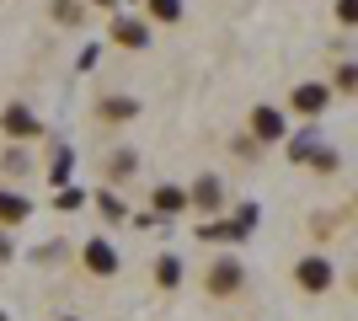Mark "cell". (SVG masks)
Masks as SVG:
<instances>
[{
  "mask_svg": "<svg viewBox=\"0 0 358 321\" xmlns=\"http://www.w3.org/2000/svg\"><path fill=\"white\" fill-rule=\"evenodd\" d=\"M38 129H43V123L32 118L27 107H6V134H16V139H32Z\"/></svg>",
  "mask_w": 358,
  "mask_h": 321,
  "instance_id": "6da1fadb",
  "label": "cell"
},
{
  "mask_svg": "<svg viewBox=\"0 0 358 321\" xmlns=\"http://www.w3.org/2000/svg\"><path fill=\"white\" fill-rule=\"evenodd\" d=\"M86 268L91 273H113V268H118V252H113L107 241H91L86 246Z\"/></svg>",
  "mask_w": 358,
  "mask_h": 321,
  "instance_id": "7a4b0ae2",
  "label": "cell"
},
{
  "mask_svg": "<svg viewBox=\"0 0 358 321\" xmlns=\"http://www.w3.org/2000/svg\"><path fill=\"white\" fill-rule=\"evenodd\" d=\"M299 284H310V290H327V284H331V268H327L321 257L299 262Z\"/></svg>",
  "mask_w": 358,
  "mask_h": 321,
  "instance_id": "3957f363",
  "label": "cell"
},
{
  "mask_svg": "<svg viewBox=\"0 0 358 321\" xmlns=\"http://www.w3.org/2000/svg\"><path fill=\"white\" fill-rule=\"evenodd\" d=\"M252 129H257L262 139H278V134H284V118H278L273 107H257V113H252Z\"/></svg>",
  "mask_w": 358,
  "mask_h": 321,
  "instance_id": "277c9868",
  "label": "cell"
},
{
  "mask_svg": "<svg viewBox=\"0 0 358 321\" xmlns=\"http://www.w3.org/2000/svg\"><path fill=\"white\" fill-rule=\"evenodd\" d=\"M294 107H299V113H321V107H327V86H299Z\"/></svg>",
  "mask_w": 358,
  "mask_h": 321,
  "instance_id": "5b68a950",
  "label": "cell"
},
{
  "mask_svg": "<svg viewBox=\"0 0 358 321\" xmlns=\"http://www.w3.org/2000/svg\"><path fill=\"white\" fill-rule=\"evenodd\" d=\"M113 38H118V43H129V48H145V43H150L145 22H118V27H113Z\"/></svg>",
  "mask_w": 358,
  "mask_h": 321,
  "instance_id": "8992f818",
  "label": "cell"
},
{
  "mask_svg": "<svg viewBox=\"0 0 358 321\" xmlns=\"http://www.w3.org/2000/svg\"><path fill=\"white\" fill-rule=\"evenodd\" d=\"M209 284H214V290H220V294H230V290H236V284H241V268H236V262H220V268H214V273H209Z\"/></svg>",
  "mask_w": 358,
  "mask_h": 321,
  "instance_id": "52a82bcc",
  "label": "cell"
},
{
  "mask_svg": "<svg viewBox=\"0 0 358 321\" xmlns=\"http://www.w3.org/2000/svg\"><path fill=\"white\" fill-rule=\"evenodd\" d=\"M155 209H166V214L187 209V193H182V187H155Z\"/></svg>",
  "mask_w": 358,
  "mask_h": 321,
  "instance_id": "ba28073f",
  "label": "cell"
},
{
  "mask_svg": "<svg viewBox=\"0 0 358 321\" xmlns=\"http://www.w3.org/2000/svg\"><path fill=\"white\" fill-rule=\"evenodd\" d=\"M27 214V199H16V193H0V220H22Z\"/></svg>",
  "mask_w": 358,
  "mask_h": 321,
  "instance_id": "9c48e42d",
  "label": "cell"
},
{
  "mask_svg": "<svg viewBox=\"0 0 358 321\" xmlns=\"http://www.w3.org/2000/svg\"><path fill=\"white\" fill-rule=\"evenodd\" d=\"M193 199L203 204V209H214V204H220V183H214V177H203V183L193 187Z\"/></svg>",
  "mask_w": 358,
  "mask_h": 321,
  "instance_id": "30bf717a",
  "label": "cell"
},
{
  "mask_svg": "<svg viewBox=\"0 0 358 321\" xmlns=\"http://www.w3.org/2000/svg\"><path fill=\"white\" fill-rule=\"evenodd\" d=\"M150 11L161 16V22H177V16H182V0H150Z\"/></svg>",
  "mask_w": 358,
  "mask_h": 321,
  "instance_id": "8fae6325",
  "label": "cell"
},
{
  "mask_svg": "<svg viewBox=\"0 0 358 321\" xmlns=\"http://www.w3.org/2000/svg\"><path fill=\"white\" fill-rule=\"evenodd\" d=\"M102 113L118 123V118H129V113H134V102H118V97H113V102H102Z\"/></svg>",
  "mask_w": 358,
  "mask_h": 321,
  "instance_id": "7c38bea8",
  "label": "cell"
},
{
  "mask_svg": "<svg viewBox=\"0 0 358 321\" xmlns=\"http://www.w3.org/2000/svg\"><path fill=\"white\" fill-rule=\"evenodd\" d=\"M54 16H59V22H80V6H75V0H59V6H54Z\"/></svg>",
  "mask_w": 358,
  "mask_h": 321,
  "instance_id": "4fadbf2b",
  "label": "cell"
},
{
  "mask_svg": "<svg viewBox=\"0 0 358 321\" xmlns=\"http://www.w3.org/2000/svg\"><path fill=\"white\" fill-rule=\"evenodd\" d=\"M155 273H161V284H177V278H182V268H177V262H171V257H166L161 268H155Z\"/></svg>",
  "mask_w": 358,
  "mask_h": 321,
  "instance_id": "5bb4252c",
  "label": "cell"
},
{
  "mask_svg": "<svg viewBox=\"0 0 358 321\" xmlns=\"http://www.w3.org/2000/svg\"><path fill=\"white\" fill-rule=\"evenodd\" d=\"M96 6H118V0H96Z\"/></svg>",
  "mask_w": 358,
  "mask_h": 321,
  "instance_id": "9a60e30c",
  "label": "cell"
}]
</instances>
